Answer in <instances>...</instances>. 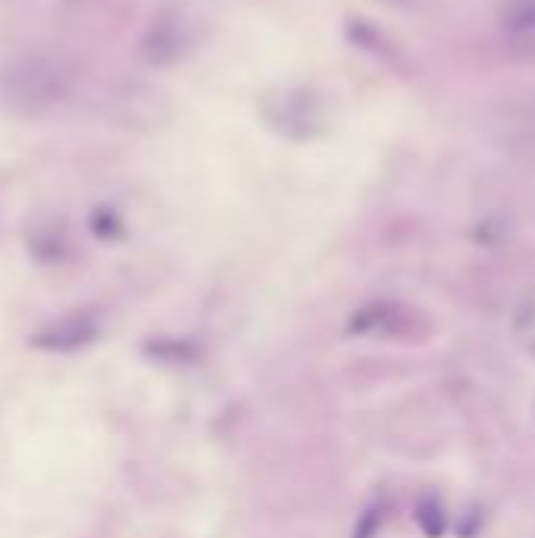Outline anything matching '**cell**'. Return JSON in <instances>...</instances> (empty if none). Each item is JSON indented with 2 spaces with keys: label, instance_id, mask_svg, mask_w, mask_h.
Returning a JSON list of instances; mask_svg holds the SVG:
<instances>
[{
  "label": "cell",
  "instance_id": "obj_2",
  "mask_svg": "<svg viewBox=\"0 0 535 538\" xmlns=\"http://www.w3.org/2000/svg\"><path fill=\"white\" fill-rule=\"evenodd\" d=\"M95 334H98L95 318L70 315L63 321H54V325H48V328H41L32 337V343L38 350H45V353H73V350L85 347L89 340H95Z\"/></svg>",
  "mask_w": 535,
  "mask_h": 538
},
{
  "label": "cell",
  "instance_id": "obj_1",
  "mask_svg": "<svg viewBox=\"0 0 535 538\" xmlns=\"http://www.w3.org/2000/svg\"><path fill=\"white\" fill-rule=\"evenodd\" d=\"M10 101L32 111H48L60 95V82L54 73V63L48 57H32L10 73Z\"/></svg>",
  "mask_w": 535,
  "mask_h": 538
}]
</instances>
